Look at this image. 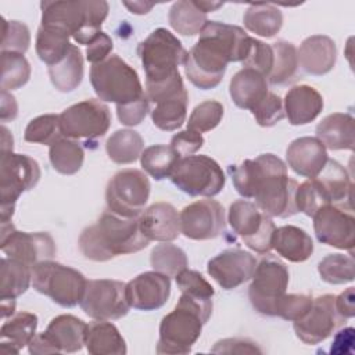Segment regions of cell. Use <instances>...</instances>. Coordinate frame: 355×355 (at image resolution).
I'll return each mask as SVG.
<instances>
[{"label":"cell","mask_w":355,"mask_h":355,"mask_svg":"<svg viewBox=\"0 0 355 355\" xmlns=\"http://www.w3.org/2000/svg\"><path fill=\"white\" fill-rule=\"evenodd\" d=\"M227 172L237 193L254 198L257 207L266 215L288 218L298 212L295 191L298 183L288 178L286 164L275 154H261L230 165Z\"/></svg>","instance_id":"6da1fadb"},{"label":"cell","mask_w":355,"mask_h":355,"mask_svg":"<svg viewBox=\"0 0 355 355\" xmlns=\"http://www.w3.org/2000/svg\"><path fill=\"white\" fill-rule=\"evenodd\" d=\"M251 39L240 26L208 21L186 55L183 62L186 76L198 89L216 87L223 79L227 64L247 57Z\"/></svg>","instance_id":"7a4b0ae2"},{"label":"cell","mask_w":355,"mask_h":355,"mask_svg":"<svg viewBox=\"0 0 355 355\" xmlns=\"http://www.w3.org/2000/svg\"><path fill=\"white\" fill-rule=\"evenodd\" d=\"M137 218H123L111 211L104 212L98 220L82 230L79 250L85 258L105 262L118 255L133 254L148 245Z\"/></svg>","instance_id":"3957f363"},{"label":"cell","mask_w":355,"mask_h":355,"mask_svg":"<svg viewBox=\"0 0 355 355\" xmlns=\"http://www.w3.org/2000/svg\"><path fill=\"white\" fill-rule=\"evenodd\" d=\"M211 313L212 300H200L182 294L175 309L161 320L157 354H189L201 336L202 326L208 322Z\"/></svg>","instance_id":"277c9868"},{"label":"cell","mask_w":355,"mask_h":355,"mask_svg":"<svg viewBox=\"0 0 355 355\" xmlns=\"http://www.w3.org/2000/svg\"><path fill=\"white\" fill-rule=\"evenodd\" d=\"M42 25L60 29L72 36L79 44H90L101 32L108 15V3L90 1H42Z\"/></svg>","instance_id":"5b68a950"},{"label":"cell","mask_w":355,"mask_h":355,"mask_svg":"<svg viewBox=\"0 0 355 355\" xmlns=\"http://www.w3.org/2000/svg\"><path fill=\"white\" fill-rule=\"evenodd\" d=\"M137 54L146 72V86L164 83L179 75L187 51L180 40L165 28L154 29L137 46Z\"/></svg>","instance_id":"8992f818"},{"label":"cell","mask_w":355,"mask_h":355,"mask_svg":"<svg viewBox=\"0 0 355 355\" xmlns=\"http://www.w3.org/2000/svg\"><path fill=\"white\" fill-rule=\"evenodd\" d=\"M90 83L100 100L116 105L130 103L144 94L137 72L116 54L92 65Z\"/></svg>","instance_id":"52a82bcc"},{"label":"cell","mask_w":355,"mask_h":355,"mask_svg":"<svg viewBox=\"0 0 355 355\" xmlns=\"http://www.w3.org/2000/svg\"><path fill=\"white\" fill-rule=\"evenodd\" d=\"M86 282L79 270L51 259L32 266L33 288L64 308L80 304Z\"/></svg>","instance_id":"ba28073f"},{"label":"cell","mask_w":355,"mask_h":355,"mask_svg":"<svg viewBox=\"0 0 355 355\" xmlns=\"http://www.w3.org/2000/svg\"><path fill=\"white\" fill-rule=\"evenodd\" d=\"M40 179L39 164L25 155L12 151H1L0 161V200L1 222L12 218L15 202L24 191L33 189Z\"/></svg>","instance_id":"9c48e42d"},{"label":"cell","mask_w":355,"mask_h":355,"mask_svg":"<svg viewBox=\"0 0 355 355\" xmlns=\"http://www.w3.org/2000/svg\"><path fill=\"white\" fill-rule=\"evenodd\" d=\"M172 183L189 196L214 197L225 187V173L219 164L208 155L182 157L172 175Z\"/></svg>","instance_id":"30bf717a"},{"label":"cell","mask_w":355,"mask_h":355,"mask_svg":"<svg viewBox=\"0 0 355 355\" xmlns=\"http://www.w3.org/2000/svg\"><path fill=\"white\" fill-rule=\"evenodd\" d=\"M248 298L252 308L265 316H276L277 305L288 286V269L275 257H265L257 262Z\"/></svg>","instance_id":"8fae6325"},{"label":"cell","mask_w":355,"mask_h":355,"mask_svg":"<svg viewBox=\"0 0 355 355\" xmlns=\"http://www.w3.org/2000/svg\"><path fill=\"white\" fill-rule=\"evenodd\" d=\"M151 184L147 175L139 169H122L107 184L105 201L111 212L123 218H137L150 197Z\"/></svg>","instance_id":"7c38bea8"},{"label":"cell","mask_w":355,"mask_h":355,"mask_svg":"<svg viewBox=\"0 0 355 355\" xmlns=\"http://www.w3.org/2000/svg\"><path fill=\"white\" fill-rule=\"evenodd\" d=\"M230 227L241 237L244 244L258 254H268L272 250L275 223L269 215L262 212L255 202L237 200L229 208Z\"/></svg>","instance_id":"4fadbf2b"},{"label":"cell","mask_w":355,"mask_h":355,"mask_svg":"<svg viewBox=\"0 0 355 355\" xmlns=\"http://www.w3.org/2000/svg\"><path fill=\"white\" fill-rule=\"evenodd\" d=\"M79 305L82 311L92 319H121L128 315L130 309L126 298V283L112 279L87 280Z\"/></svg>","instance_id":"5bb4252c"},{"label":"cell","mask_w":355,"mask_h":355,"mask_svg":"<svg viewBox=\"0 0 355 355\" xmlns=\"http://www.w3.org/2000/svg\"><path fill=\"white\" fill-rule=\"evenodd\" d=\"M61 133L68 139H97L111 126L110 108L100 100L87 98L60 114Z\"/></svg>","instance_id":"9a60e30c"},{"label":"cell","mask_w":355,"mask_h":355,"mask_svg":"<svg viewBox=\"0 0 355 355\" xmlns=\"http://www.w3.org/2000/svg\"><path fill=\"white\" fill-rule=\"evenodd\" d=\"M87 324L73 315H60L51 319L47 329L36 334L28 344L33 355L78 352L83 348Z\"/></svg>","instance_id":"2e32d148"},{"label":"cell","mask_w":355,"mask_h":355,"mask_svg":"<svg viewBox=\"0 0 355 355\" xmlns=\"http://www.w3.org/2000/svg\"><path fill=\"white\" fill-rule=\"evenodd\" d=\"M0 248L8 258L35 266L42 261L55 257L57 247L53 237L46 232H18L11 220L1 222Z\"/></svg>","instance_id":"e0dca14e"},{"label":"cell","mask_w":355,"mask_h":355,"mask_svg":"<svg viewBox=\"0 0 355 355\" xmlns=\"http://www.w3.org/2000/svg\"><path fill=\"white\" fill-rule=\"evenodd\" d=\"M345 320L337 311L336 295L324 294L313 298L311 309L300 320H295L293 327L295 336L302 343L313 345L330 337L337 329L344 326Z\"/></svg>","instance_id":"ac0fdd59"},{"label":"cell","mask_w":355,"mask_h":355,"mask_svg":"<svg viewBox=\"0 0 355 355\" xmlns=\"http://www.w3.org/2000/svg\"><path fill=\"white\" fill-rule=\"evenodd\" d=\"M180 232L191 240H211L225 230V209L211 198L198 200L182 209Z\"/></svg>","instance_id":"d6986e66"},{"label":"cell","mask_w":355,"mask_h":355,"mask_svg":"<svg viewBox=\"0 0 355 355\" xmlns=\"http://www.w3.org/2000/svg\"><path fill=\"white\" fill-rule=\"evenodd\" d=\"M313 218V230L322 244L340 250H348L352 254L355 243V219L354 215L343 207H322Z\"/></svg>","instance_id":"ffe728a7"},{"label":"cell","mask_w":355,"mask_h":355,"mask_svg":"<svg viewBox=\"0 0 355 355\" xmlns=\"http://www.w3.org/2000/svg\"><path fill=\"white\" fill-rule=\"evenodd\" d=\"M255 257L240 248H229L208 261V275L225 290H232L248 282L255 270Z\"/></svg>","instance_id":"44dd1931"},{"label":"cell","mask_w":355,"mask_h":355,"mask_svg":"<svg viewBox=\"0 0 355 355\" xmlns=\"http://www.w3.org/2000/svg\"><path fill=\"white\" fill-rule=\"evenodd\" d=\"M169 295L171 279L157 270L140 273L126 283L128 302L139 311H155L166 304Z\"/></svg>","instance_id":"7402d4cb"},{"label":"cell","mask_w":355,"mask_h":355,"mask_svg":"<svg viewBox=\"0 0 355 355\" xmlns=\"http://www.w3.org/2000/svg\"><path fill=\"white\" fill-rule=\"evenodd\" d=\"M324 205L352 209V182L347 169L334 159H327L324 168L309 178Z\"/></svg>","instance_id":"603a6c76"},{"label":"cell","mask_w":355,"mask_h":355,"mask_svg":"<svg viewBox=\"0 0 355 355\" xmlns=\"http://www.w3.org/2000/svg\"><path fill=\"white\" fill-rule=\"evenodd\" d=\"M143 234L151 241L171 243L179 237L180 215L169 202H155L139 216Z\"/></svg>","instance_id":"cb8c5ba5"},{"label":"cell","mask_w":355,"mask_h":355,"mask_svg":"<svg viewBox=\"0 0 355 355\" xmlns=\"http://www.w3.org/2000/svg\"><path fill=\"white\" fill-rule=\"evenodd\" d=\"M288 166L301 176L315 178L326 165L329 157L319 139L304 136L293 140L286 151Z\"/></svg>","instance_id":"d4e9b609"},{"label":"cell","mask_w":355,"mask_h":355,"mask_svg":"<svg viewBox=\"0 0 355 355\" xmlns=\"http://www.w3.org/2000/svg\"><path fill=\"white\" fill-rule=\"evenodd\" d=\"M298 64L311 75H324L336 64L337 49L333 39L324 35H312L306 37L297 50Z\"/></svg>","instance_id":"484cf974"},{"label":"cell","mask_w":355,"mask_h":355,"mask_svg":"<svg viewBox=\"0 0 355 355\" xmlns=\"http://www.w3.org/2000/svg\"><path fill=\"white\" fill-rule=\"evenodd\" d=\"M284 115L294 126L315 121L323 110V97L312 86H293L284 97Z\"/></svg>","instance_id":"4316f807"},{"label":"cell","mask_w":355,"mask_h":355,"mask_svg":"<svg viewBox=\"0 0 355 355\" xmlns=\"http://www.w3.org/2000/svg\"><path fill=\"white\" fill-rule=\"evenodd\" d=\"M266 76L252 68H241L229 83L233 103L243 110H252L268 93Z\"/></svg>","instance_id":"83f0119b"},{"label":"cell","mask_w":355,"mask_h":355,"mask_svg":"<svg viewBox=\"0 0 355 355\" xmlns=\"http://www.w3.org/2000/svg\"><path fill=\"white\" fill-rule=\"evenodd\" d=\"M316 139L333 151L354 150L355 129L354 118L349 114L334 112L322 119L316 126Z\"/></svg>","instance_id":"f1b7e54d"},{"label":"cell","mask_w":355,"mask_h":355,"mask_svg":"<svg viewBox=\"0 0 355 355\" xmlns=\"http://www.w3.org/2000/svg\"><path fill=\"white\" fill-rule=\"evenodd\" d=\"M272 248L290 262H304L313 252V241L304 229L286 225L275 227Z\"/></svg>","instance_id":"f546056e"},{"label":"cell","mask_w":355,"mask_h":355,"mask_svg":"<svg viewBox=\"0 0 355 355\" xmlns=\"http://www.w3.org/2000/svg\"><path fill=\"white\" fill-rule=\"evenodd\" d=\"M37 316L31 312H18L10 316L0 329L1 352L18 354L36 336Z\"/></svg>","instance_id":"4dcf8cb0"},{"label":"cell","mask_w":355,"mask_h":355,"mask_svg":"<svg viewBox=\"0 0 355 355\" xmlns=\"http://www.w3.org/2000/svg\"><path fill=\"white\" fill-rule=\"evenodd\" d=\"M85 345L92 355H125L128 351L122 334L108 320H96L87 324Z\"/></svg>","instance_id":"1f68e13d"},{"label":"cell","mask_w":355,"mask_h":355,"mask_svg":"<svg viewBox=\"0 0 355 355\" xmlns=\"http://www.w3.org/2000/svg\"><path fill=\"white\" fill-rule=\"evenodd\" d=\"M49 76L58 92L69 93L75 90L83 79V57L80 50L72 44L64 60L49 67Z\"/></svg>","instance_id":"d6a6232c"},{"label":"cell","mask_w":355,"mask_h":355,"mask_svg":"<svg viewBox=\"0 0 355 355\" xmlns=\"http://www.w3.org/2000/svg\"><path fill=\"white\" fill-rule=\"evenodd\" d=\"M1 272V300H15L22 295L32 282V268L21 261L3 257L0 262Z\"/></svg>","instance_id":"836d02e7"},{"label":"cell","mask_w":355,"mask_h":355,"mask_svg":"<svg viewBox=\"0 0 355 355\" xmlns=\"http://www.w3.org/2000/svg\"><path fill=\"white\" fill-rule=\"evenodd\" d=\"M143 137L140 133L132 129H119L114 132L105 143L108 158L119 165L137 161L143 153Z\"/></svg>","instance_id":"e575fe53"},{"label":"cell","mask_w":355,"mask_h":355,"mask_svg":"<svg viewBox=\"0 0 355 355\" xmlns=\"http://www.w3.org/2000/svg\"><path fill=\"white\" fill-rule=\"evenodd\" d=\"M243 21L244 26L250 32L262 37H272L280 31L283 25V15L273 4L255 3L245 10Z\"/></svg>","instance_id":"d590c367"},{"label":"cell","mask_w":355,"mask_h":355,"mask_svg":"<svg viewBox=\"0 0 355 355\" xmlns=\"http://www.w3.org/2000/svg\"><path fill=\"white\" fill-rule=\"evenodd\" d=\"M169 25L183 36H194L200 33L208 22L207 14L191 0H180L173 3L169 10Z\"/></svg>","instance_id":"8d00e7d4"},{"label":"cell","mask_w":355,"mask_h":355,"mask_svg":"<svg viewBox=\"0 0 355 355\" xmlns=\"http://www.w3.org/2000/svg\"><path fill=\"white\" fill-rule=\"evenodd\" d=\"M187 103L189 94L186 89L171 98L157 103L155 108L151 111V121L154 126L165 132L179 129L186 119Z\"/></svg>","instance_id":"74e56055"},{"label":"cell","mask_w":355,"mask_h":355,"mask_svg":"<svg viewBox=\"0 0 355 355\" xmlns=\"http://www.w3.org/2000/svg\"><path fill=\"white\" fill-rule=\"evenodd\" d=\"M273 49V65L268 76L272 85H287L295 79L298 71L297 49L293 43L286 40H277L272 44Z\"/></svg>","instance_id":"f35d334b"},{"label":"cell","mask_w":355,"mask_h":355,"mask_svg":"<svg viewBox=\"0 0 355 355\" xmlns=\"http://www.w3.org/2000/svg\"><path fill=\"white\" fill-rule=\"evenodd\" d=\"M69 35L60 29L40 26L36 35V54L49 67L58 64L71 49Z\"/></svg>","instance_id":"ab89813d"},{"label":"cell","mask_w":355,"mask_h":355,"mask_svg":"<svg viewBox=\"0 0 355 355\" xmlns=\"http://www.w3.org/2000/svg\"><path fill=\"white\" fill-rule=\"evenodd\" d=\"M49 158H50L51 166L58 173L73 175L83 165L85 151L76 140L61 137L60 140H57L50 146Z\"/></svg>","instance_id":"60d3db41"},{"label":"cell","mask_w":355,"mask_h":355,"mask_svg":"<svg viewBox=\"0 0 355 355\" xmlns=\"http://www.w3.org/2000/svg\"><path fill=\"white\" fill-rule=\"evenodd\" d=\"M179 159L180 155L171 146L164 144L150 146L140 155L143 169L157 180L171 178Z\"/></svg>","instance_id":"b9f144b4"},{"label":"cell","mask_w":355,"mask_h":355,"mask_svg":"<svg viewBox=\"0 0 355 355\" xmlns=\"http://www.w3.org/2000/svg\"><path fill=\"white\" fill-rule=\"evenodd\" d=\"M150 263L154 270L169 277H176L187 268V255L180 247L171 243H162L153 248Z\"/></svg>","instance_id":"7bdbcfd3"},{"label":"cell","mask_w":355,"mask_h":355,"mask_svg":"<svg viewBox=\"0 0 355 355\" xmlns=\"http://www.w3.org/2000/svg\"><path fill=\"white\" fill-rule=\"evenodd\" d=\"M31 65L24 54L1 51V90H15L28 83Z\"/></svg>","instance_id":"ee69618b"},{"label":"cell","mask_w":355,"mask_h":355,"mask_svg":"<svg viewBox=\"0 0 355 355\" xmlns=\"http://www.w3.org/2000/svg\"><path fill=\"white\" fill-rule=\"evenodd\" d=\"M355 262L352 255L344 254H330L324 257L319 265L318 272L326 283L330 284H344L349 283L355 277Z\"/></svg>","instance_id":"f6af8a7d"},{"label":"cell","mask_w":355,"mask_h":355,"mask_svg":"<svg viewBox=\"0 0 355 355\" xmlns=\"http://www.w3.org/2000/svg\"><path fill=\"white\" fill-rule=\"evenodd\" d=\"M62 136L61 125H60V115L55 114H46L33 118L28 126L25 128L24 139L28 143H39L51 146Z\"/></svg>","instance_id":"bcb514c9"},{"label":"cell","mask_w":355,"mask_h":355,"mask_svg":"<svg viewBox=\"0 0 355 355\" xmlns=\"http://www.w3.org/2000/svg\"><path fill=\"white\" fill-rule=\"evenodd\" d=\"M223 111H225L223 105L219 101H215V100L202 101L193 110L187 122V128L200 133L212 130L222 121Z\"/></svg>","instance_id":"7dc6e473"},{"label":"cell","mask_w":355,"mask_h":355,"mask_svg":"<svg viewBox=\"0 0 355 355\" xmlns=\"http://www.w3.org/2000/svg\"><path fill=\"white\" fill-rule=\"evenodd\" d=\"M31 44V33L25 24L19 21L1 22V51L24 54Z\"/></svg>","instance_id":"c3c4849f"},{"label":"cell","mask_w":355,"mask_h":355,"mask_svg":"<svg viewBox=\"0 0 355 355\" xmlns=\"http://www.w3.org/2000/svg\"><path fill=\"white\" fill-rule=\"evenodd\" d=\"M176 284L182 294H187L200 300H212L214 287L204 279V276L193 269H183L176 276Z\"/></svg>","instance_id":"681fc988"},{"label":"cell","mask_w":355,"mask_h":355,"mask_svg":"<svg viewBox=\"0 0 355 355\" xmlns=\"http://www.w3.org/2000/svg\"><path fill=\"white\" fill-rule=\"evenodd\" d=\"M251 112L257 123L263 128H270L286 116L282 98L272 92H268L266 96L251 110Z\"/></svg>","instance_id":"f907efd6"},{"label":"cell","mask_w":355,"mask_h":355,"mask_svg":"<svg viewBox=\"0 0 355 355\" xmlns=\"http://www.w3.org/2000/svg\"><path fill=\"white\" fill-rule=\"evenodd\" d=\"M241 62L243 68H252L268 78L273 65V49L270 44L252 37L248 54Z\"/></svg>","instance_id":"816d5d0a"},{"label":"cell","mask_w":355,"mask_h":355,"mask_svg":"<svg viewBox=\"0 0 355 355\" xmlns=\"http://www.w3.org/2000/svg\"><path fill=\"white\" fill-rule=\"evenodd\" d=\"M313 298L306 294H284L279 301L276 316L284 320H300L312 306Z\"/></svg>","instance_id":"f5cc1de1"},{"label":"cell","mask_w":355,"mask_h":355,"mask_svg":"<svg viewBox=\"0 0 355 355\" xmlns=\"http://www.w3.org/2000/svg\"><path fill=\"white\" fill-rule=\"evenodd\" d=\"M148 111H150V100L146 96V93L137 100L116 105L118 119L125 126L140 125L143 119L147 116Z\"/></svg>","instance_id":"db71d44e"},{"label":"cell","mask_w":355,"mask_h":355,"mask_svg":"<svg viewBox=\"0 0 355 355\" xmlns=\"http://www.w3.org/2000/svg\"><path fill=\"white\" fill-rule=\"evenodd\" d=\"M204 144V137L200 132H196L193 129L182 130L176 135H173L171 140V147L182 157H187L198 151Z\"/></svg>","instance_id":"11a10c76"},{"label":"cell","mask_w":355,"mask_h":355,"mask_svg":"<svg viewBox=\"0 0 355 355\" xmlns=\"http://www.w3.org/2000/svg\"><path fill=\"white\" fill-rule=\"evenodd\" d=\"M214 354H262L257 343L248 338H223L215 343Z\"/></svg>","instance_id":"9f6ffc18"},{"label":"cell","mask_w":355,"mask_h":355,"mask_svg":"<svg viewBox=\"0 0 355 355\" xmlns=\"http://www.w3.org/2000/svg\"><path fill=\"white\" fill-rule=\"evenodd\" d=\"M114 43L111 37L104 33L103 31L98 33V36L86 47V58L89 62L98 64L110 57V53L112 51Z\"/></svg>","instance_id":"6f0895ef"},{"label":"cell","mask_w":355,"mask_h":355,"mask_svg":"<svg viewBox=\"0 0 355 355\" xmlns=\"http://www.w3.org/2000/svg\"><path fill=\"white\" fill-rule=\"evenodd\" d=\"M355 341V330L354 327H344L338 330L334 336V340L330 347V354H351Z\"/></svg>","instance_id":"680465c9"},{"label":"cell","mask_w":355,"mask_h":355,"mask_svg":"<svg viewBox=\"0 0 355 355\" xmlns=\"http://www.w3.org/2000/svg\"><path fill=\"white\" fill-rule=\"evenodd\" d=\"M354 287H348L345 291H343L340 295L336 297V306L341 316L345 319H349L355 313L354 308Z\"/></svg>","instance_id":"91938a15"},{"label":"cell","mask_w":355,"mask_h":355,"mask_svg":"<svg viewBox=\"0 0 355 355\" xmlns=\"http://www.w3.org/2000/svg\"><path fill=\"white\" fill-rule=\"evenodd\" d=\"M18 115V105L15 97L7 90H1V108H0V119L1 122L14 121Z\"/></svg>","instance_id":"94428289"},{"label":"cell","mask_w":355,"mask_h":355,"mask_svg":"<svg viewBox=\"0 0 355 355\" xmlns=\"http://www.w3.org/2000/svg\"><path fill=\"white\" fill-rule=\"evenodd\" d=\"M123 6L129 8L130 12L133 14H147L153 7L154 4L153 3H143V1H123Z\"/></svg>","instance_id":"6125c7cd"},{"label":"cell","mask_w":355,"mask_h":355,"mask_svg":"<svg viewBox=\"0 0 355 355\" xmlns=\"http://www.w3.org/2000/svg\"><path fill=\"white\" fill-rule=\"evenodd\" d=\"M12 135L3 125L1 126V151H12Z\"/></svg>","instance_id":"be15d7a7"},{"label":"cell","mask_w":355,"mask_h":355,"mask_svg":"<svg viewBox=\"0 0 355 355\" xmlns=\"http://www.w3.org/2000/svg\"><path fill=\"white\" fill-rule=\"evenodd\" d=\"M0 311H1V318L3 319L14 315V312H15V300H1Z\"/></svg>","instance_id":"e7e4bbea"},{"label":"cell","mask_w":355,"mask_h":355,"mask_svg":"<svg viewBox=\"0 0 355 355\" xmlns=\"http://www.w3.org/2000/svg\"><path fill=\"white\" fill-rule=\"evenodd\" d=\"M197 3V6L207 14V12H209V11H215L216 8H219V7H222L223 6V3H209V1H196Z\"/></svg>","instance_id":"03108f58"}]
</instances>
